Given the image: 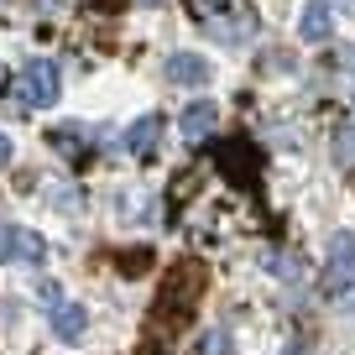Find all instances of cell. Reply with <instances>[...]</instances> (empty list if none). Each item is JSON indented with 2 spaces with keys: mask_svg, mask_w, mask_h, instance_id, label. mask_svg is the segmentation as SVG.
<instances>
[{
  "mask_svg": "<svg viewBox=\"0 0 355 355\" xmlns=\"http://www.w3.org/2000/svg\"><path fill=\"white\" fill-rule=\"evenodd\" d=\"M141 6H162V0H141Z\"/></svg>",
  "mask_w": 355,
  "mask_h": 355,
  "instance_id": "44dd1931",
  "label": "cell"
},
{
  "mask_svg": "<svg viewBox=\"0 0 355 355\" xmlns=\"http://www.w3.org/2000/svg\"><path fill=\"white\" fill-rule=\"evenodd\" d=\"M84 329H89V313L78 309V303L63 298V303L53 309V334H58L63 345H78V340H84Z\"/></svg>",
  "mask_w": 355,
  "mask_h": 355,
  "instance_id": "30bf717a",
  "label": "cell"
},
{
  "mask_svg": "<svg viewBox=\"0 0 355 355\" xmlns=\"http://www.w3.org/2000/svg\"><path fill=\"white\" fill-rule=\"evenodd\" d=\"M115 266H121L125 277H141L146 266H152V245H131V251H121V256H115Z\"/></svg>",
  "mask_w": 355,
  "mask_h": 355,
  "instance_id": "4fadbf2b",
  "label": "cell"
},
{
  "mask_svg": "<svg viewBox=\"0 0 355 355\" xmlns=\"http://www.w3.org/2000/svg\"><path fill=\"white\" fill-rule=\"evenodd\" d=\"M266 266H277L282 277H303V256H282V251H272V256H266Z\"/></svg>",
  "mask_w": 355,
  "mask_h": 355,
  "instance_id": "e0dca14e",
  "label": "cell"
},
{
  "mask_svg": "<svg viewBox=\"0 0 355 355\" xmlns=\"http://www.w3.org/2000/svg\"><path fill=\"white\" fill-rule=\"evenodd\" d=\"M319 288L329 303H355V235L340 230L329 241V266H324Z\"/></svg>",
  "mask_w": 355,
  "mask_h": 355,
  "instance_id": "7a4b0ae2",
  "label": "cell"
},
{
  "mask_svg": "<svg viewBox=\"0 0 355 355\" xmlns=\"http://www.w3.org/2000/svg\"><path fill=\"white\" fill-rule=\"evenodd\" d=\"M89 6H100V11H115V6H121V0H89Z\"/></svg>",
  "mask_w": 355,
  "mask_h": 355,
  "instance_id": "ffe728a7",
  "label": "cell"
},
{
  "mask_svg": "<svg viewBox=\"0 0 355 355\" xmlns=\"http://www.w3.org/2000/svg\"><path fill=\"white\" fill-rule=\"evenodd\" d=\"M214 121H220L214 100H193V105H183V115H178V131L189 136V141H204V136L214 131Z\"/></svg>",
  "mask_w": 355,
  "mask_h": 355,
  "instance_id": "9c48e42d",
  "label": "cell"
},
{
  "mask_svg": "<svg viewBox=\"0 0 355 355\" xmlns=\"http://www.w3.org/2000/svg\"><path fill=\"white\" fill-rule=\"evenodd\" d=\"M37 298H42V309H58V303H63V288H58V282H42Z\"/></svg>",
  "mask_w": 355,
  "mask_h": 355,
  "instance_id": "ac0fdd59",
  "label": "cell"
},
{
  "mask_svg": "<svg viewBox=\"0 0 355 355\" xmlns=\"http://www.w3.org/2000/svg\"><path fill=\"white\" fill-rule=\"evenodd\" d=\"M199 167H183V173L173 178V204H183V199H193V189H199Z\"/></svg>",
  "mask_w": 355,
  "mask_h": 355,
  "instance_id": "5bb4252c",
  "label": "cell"
},
{
  "mask_svg": "<svg viewBox=\"0 0 355 355\" xmlns=\"http://www.w3.org/2000/svg\"><path fill=\"white\" fill-rule=\"evenodd\" d=\"M199 355H230V334H225V329H209V334L199 340Z\"/></svg>",
  "mask_w": 355,
  "mask_h": 355,
  "instance_id": "2e32d148",
  "label": "cell"
},
{
  "mask_svg": "<svg viewBox=\"0 0 355 355\" xmlns=\"http://www.w3.org/2000/svg\"><path fill=\"white\" fill-rule=\"evenodd\" d=\"M6 162H11V136L0 131V167H6Z\"/></svg>",
  "mask_w": 355,
  "mask_h": 355,
  "instance_id": "d6986e66",
  "label": "cell"
},
{
  "mask_svg": "<svg viewBox=\"0 0 355 355\" xmlns=\"http://www.w3.org/2000/svg\"><path fill=\"white\" fill-rule=\"evenodd\" d=\"M47 146H53L63 162H89V146H84V131L78 125H58V131H47Z\"/></svg>",
  "mask_w": 355,
  "mask_h": 355,
  "instance_id": "8fae6325",
  "label": "cell"
},
{
  "mask_svg": "<svg viewBox=\"0 0 355 355\" xmlns=\"http://www.w3.org/2000/svg\"><path fill=\"white\" fill-rule=\"evenodd\" d=\"M0 261H26V266L47 261L42 235H37V230H21V225H0Z\"/></svg>",
  "mask_w": 355,
  "mask_h": 355,
  "instance_id": "5b68a950",
  "label": "cell"
},
{
  "mask_svg": "<svg viewBox=\"0 0 355 355\" xmlns=\"http://www.w3.org/2000/svg\"><path fill=\"white\" fill-rule=\"evenodd\" d=\"M167 78L183 84V89H199V84L214 78V68H209V58H199V53H173L167 58Z\"/></svg>",
  "mask_w": 355,
  "mask_h": 355,
  "instance_id": "8992f818",
  "label": "cell"
},
{
  "mask_svg": "<svg viewBox=\"0 0 355 355\" xmlns=\"http://www.w3.org/2000/svg\"><path fill=\"white\" fill-rule=\"evenodd\" d=\"M334 162H355V125L334 131Z\"/></svg>",
  "mask_w": 355,
  "mask_h": 355,
  "instance_id": "9a60e30c",
  "label": "cell"
},
{
  "mask_svg": "<svg viewBox=\"0 0 355 355\" xmlns=\"http://www.w3.org/2000/svg\"><path fill=\"white\" fill-rule=\"evenodd\" d=\"M329 16H334L329 0H309V6H303V16H298V37H303V42H313V47L329 42V37H334V21H329Z\"/></svg>",
  "mask_w": 355,
  "mask_h": 355,
  "instance_id": "52a82bcc",
  "label": "cell"
},
{
  "mask_svg": "<svg viewBox=\"0 0 355 355\" xmlns=\"http://www.w3.org/2000/svg\"><path fill=\"white\" fill-rule=\"evenodd\" d=\"M16 89H21V100L32 105V110H47V105L58 100V68L47 63V58H37V63H26L21 68V78H16Z\"/></svg>",
  "mask_w": 355,
  "mask_h": 355,
  "instance_id": "277c9868",
  "label": "cell"
},
{
  "mask_svg": "<svg viewBox=\"0 0 355 355\" xmlns=\"http://www.w3.org/2000/svg\"><path fill=\"white\" fill-rule=\"evenodd\" d=\"M214 167L230 178L235 189H256V178H261V152H256L245 136H230V141H214Z\"/></svg>",
  "mask_w": 355,
  "mask_h": 355,
  "instance_id": "3957f363",
  "label": "cell"
},
{
  "mask_svg": "<svg viewBox=\"0 0 355 355\" xmlns=\"http://www.w3.org/2000/svg\"><path fill=\"white\" fill-rule=\"evenodd\" d=\"M204 293H209V266H204L199 256L178 261L173 272L162 277V288H157V303H152V319H146L152 340H167V334L189 329L193 313H199V303H204Z\"/></svg>",
  "mask_w": 355,
  "mask_h": 355,
  "instance_id": "6da1fadb",
  "label": "cell"
},
{
  "mask_svg": "<svg viewBox=\"0 0 355 355\" xmlns=\"http://www.w3.org/2000/svg\"><path fill=\"white\" fill-rule=\"evenodd\" d=\"M209 37H220V42H245V37L256 32V21H251V11L245 6H235V11H220V16H209Z\"/></svg>",
  "mask_w": 355,
  "mask_h": 355,
  "instance_id": "ba28073f",
  "label": "cell"
},
{
  "mask_svg": "<svg viewBox=\"0 0 355 355\" xmlns=\"http://www.w3.org/2000/svg\"><path fill=\"white\" fill-rule=\"evenodd\" d=\"M157 136H162V115H141V121H131V131H125V152L146 157L157 146Z\"/></svg>",
  "mask_w": 355,
  "mask_h": 355,
  "instance_id": "7c38bea8",
  "label": "cell"
}]
</instances>
